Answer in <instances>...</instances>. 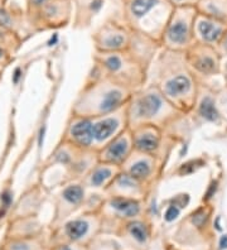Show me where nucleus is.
<instances>
[{
	"label": "nucleus",
	"instance_id": "obj_1",
	"mask_svg": "<svg viewBox=\"0 0 227 250\" xmlns=\"http://www.w3.org/2000/svg\"><path fill=\"white\" fill-rule=\"evenodd\" d=\"M154 85L166 100L187 114L196 104V81L185 52L161 48L148 71V83Z\"/></svg>",
	"mask_w": 227,
	"mask_h": 250
},
{
	"label": "nucleus",
	"instance_id": "obj_2",
	"mask_svg": "<svg viewBox=\"0 0 227 250\" xmlns=\"http://www.w3.org/2000/svg\"><path fill=\"white\" fill-rule=\"evenodd\" d=\"M133 92L106 77L94 63L71 109V114L96 119L129 103Z\"/></svg>",
	"mask_w": 227,
	"mask_h": 250
},
{
	"label": "nucleus",
	"instance_id": "obj_3",
	"mask_svg": "<svg viewBox=\"0 0 227 250\" xmlns=\"http://www.w3.org/2000/svg\"><path fill=\"white\" fill-rule=\"evenodd\" d=\"M126 113L129 129L138 128L140 125H154L173 139L174 125L186 115L150 83L133 92L126 105Z\"/></svg>",
	"mask_w": 227,
	"mask_h": 250
},
{
	"label": "nucleus",
	"instance_id": "obj_4",
	"mask_svg": "<svg viewBox=\"0 0 227 250\" xmlns=\"http://www.w3.org/2000/svg\"><path fill=\"white\" fill-rule=\"evenodd\" d=\"M121 18L131 31L161 43L162 34L173 12L166 0H121Z\"/></svg>",
	"mask_w": 227,
	"mask_h": 250
},
{
	"label": "nucleus",
	"instance_id": "obj_5",
	"mask_svg": "<svg viewBox=\"0 0 227 250\" xmlns=\"http://www.w3.org/2000/svg\"><path fill=\"white\" fill-rule=\"evenodd\" d=\"M94 63L106 77L131 92L148 83V71L127 52H95Z\"/></svg>",
	"mask_w": 227,
	"mask_h": 250
},
{
	"label": "nucleus",
	"instance_id": "obj_6",
	"mask_svg": "<svg viewBox=\"0 0 227 250\" xmlns=\"http://www.w3.org/2000/svg\"><path fill=\"white\" fill-rule=\"evenodd\" d=\"M196 6L174 8L162 34L161 46L164 49L186 52L196 43L194 21L197 17Z\"/></svg>",
	"mask_w": 227,
	"mask_h": 250
},
{
	"label": "nucleus",
	"instance_id": "obj_7",
	"mask_svg": "<svg viewBox=\"0 0 227 250\" xmlns=\"http://www.w3.org/2000/svg\"><path fill=\"white\" fill-rule=\"evenodd\" d=\"M133 31L123 21L115 17L106 19L92 34L95 52H126L130 46Z\"/></svg>",
	"mask_w": 227,
	"mask_h": 250
},
{
	"label": "nucleus",
	"instance_id": "obj_8",
	"mask_svg": "<svg viewBox=\"0 0 227 250\" xmlns=\"http://www.w3.org/2000/svg\"><path fill=\"white\" fill-rule=\"evenodd\" d=\"M130 130L133 134L134 150L158 157L165 162L174 143L172 137L154 125H140Z\"/></svg>",
	"mask_w": 227,
	"mask_h": 250
},
{
	"label": "nucleus",
	"instance_id": "obj_9",
	"mask_svg": "<svg viewBox=\"0 0 227 250\" xmlns=\"http://www.w3.org/2000/svg\"><path fill=\"white\" fill-rule=\"evenodd\" d=\"M29 14L32 16V23L38 31L64 28L72 21V0H49L40 9Z\"/></svg>",
	"mask_w": 227,
	"mask_h": 250
},
{
	"label": "nucleus",
	"instance_id": "obj_10",
	"mask_svg": "<svg viewBox=\"0 0 227 250\" xmlns=\"http://www.w3.org/2000/svg\"><path fill=\"white\" fill-rule=\"evenodd\" d=\"M164 165L165 162L158 157L134 150L121 167V171L126 172L131 177L153 188L163 174Z\"/></svg>",
	"mask_w": 227,
	"mask_h": 250
},
{
	"label": "nucleus",
	"instance_id": "obj_11",
	"mask_svg": "<svg viewBox=\"0 0 227 250\" xmlns=\"http://www.w3.org/2000/svg\"><path fill=\"white\" fill-rule=\"evenodd\" d=\"M126 105L94 119V149L96 152L129 128Z\"/></svg>",
	"mask_w": 227,
	"mask_h": 250
},
{
	"label": "nucleus",
	"instance_id": "obj_12",
	"mask_svg": "<svg viewBox=\"0 0 227 250\" xmlns=\"http://www.w3.org/2000/svg\"><path fill=\"white\" fill-rule=\"evenodd\" d=\"M186 60L192 70L202 76H212L220 72V57L215 47L194 43L191 48L185 52Z\"/></svg>",
	"mask_w": 227,
	"mask_h": 250
},
{
	"label": "nucleus",
	"instance_id": "obj_13",
	"mask_svg": "<svg viewBox=\"0 0 227 250\" xmlns=\"http://www.w3.org/2000/svg\"><path fill=\"white\" fill-rule=\"evenodd\" d=\"M61 141L80 149H94V119L71 114Z\"/></svg>",
	"mask_w": 227,
	"mask_h": 250
},
{
	"label": "nucleus",
	"instance_id": "obj_14",
	"mask_svg": "<svg viewBox=\"0 0 227 250\" xmlns=\"http://www.w3.org/2000/svg\"><path fill=\"white\" fill-rule=\"evenodd\" d=\"M134 152L133 134L129 128L97 150V159L121 168Z\"/></svg>",
	"mask_w": 227,
	"mask_h": 250
},
{
	"label": "nucleus",
	"instance_id": "obj_15",
	"mask_svg": "<svg viewBox=\"0 0 227 250\" xmlns=\"http://www.w3.org/2000/svg\"><path fill=\"white\" fill-rule=\"evenodd\" d=\"M151 189H153L151 187L135 180L134 177H131L130 174H127L126 172L120 171L116 174L114 181L110 183V186L106 188L103 195L120 196V197L135 198V200L145 201V198L150 195Z\"/></svg>",
	"mask_w": 227,
	"mask_h": 250
},
{
	"label": "nucleus",
	"instance_id": "obj_16",
	"mask_svg": "<svg viewBox=\"0 0 227 250\" xmlns=\"http://www.w3.org/2000/svg\"><path fill=\"white\" fill-rule=\"evenodd\" d=\"M161 48V43L158 42V41L153 40V38L145 36V34L133 31L130 46H129L126 52L135 61L139 62L146 71H149V67L151 66V63H153L154 58L159 53Z\"/></svg>",
	"mask_w": 227,
	"mask_h": 250
},
{
	"label": "nucleus",
	"instance_id": "obj_17",
	"mask_svg": "<svg viewBox=\"0 0 227 250\" xmlns=\"http://www.w3.org/2000/svg\"><path fill=\"white\" fill-rule=\"evenodd\" d=\"M120 171L121 168L116 167V166L97 161L96 165L86 173L85 177L82 178L81 183L87 192L105 193L106 188L110 186V183L114 181L116 174Z\"/></svg>",
	"mask_w": 227,
	"mask_h": 250
},
{
	"label": "nucleus",
	"instance_id": "obj_18",
	"mask_svg": "<svg viewBox=\"0 0 227 250\" xmlns=\"http://www.w3.org/2000/svg\"><path fill=\"white\" fill-rule=\"evenodd\" d=\"M198 12V10H197ZM227 31V24L205 14L197 13L194 21V40L207 46H217Z\"/></svg>",
	"mask_w": 227,
	"mask_h": 250
},
{
	"label": "nucleus",
	"instance_id": "obj_19",
	"mask_svg": "<svg viewBox=\"0 0 227 250\" xmlns=\"http://www.w3.org/2000/svg\"><path fill=\"white\" fill-rule=\"evenodd\" d=\"M143 208H144V201L142 200L106 195L100 206L103 211H110L115 217L127 221L138 219V216H140L143 212Z\"/></svg>",
	"mask_w": 227,
	"mask_h": 250
},
{
	"label": "nucleus",
	"instance_id": "obj_20",
	"mask_svg": "<svg viewBox=\"0 0 227 250\" xmlns=\"http://www.w3.org/2000/svg\"><path fill=\"white\" fill-rule=\"evenodd\" d=\"M87 198V191L81 183V181L66 183L61 186L57 193V208L62 212L66 210L75 211L76 208L83 206Z\"/></svg>",
	"mask_w": 227,
	"mask_h": 250
},
{
	"label": "nucleus",
	"instance_id": "obj_21",
	"mask_svg": "<svg viewBox=\"0 0 227 250\" xmlns=\"http://www.w3.org/2000/svg\"><path fill=\"white\" fill-rule=\"evenodd\" d=\"M72 27L75 29H86L91 27L95 17L103 8L105 0H72Z\"/></svg>",
	"mask_w": 227,
	"mask_h": 250
},
{
	"label": "nucleus",
	"instance_id": "obj_22",
	"mask_svg": "<svg viewBox=\"0 0 227 250\" xmlns=\"http://www.w3.org/2000/svg\"><path fill=\"white\" fill-rule=\"evenodd\" d=\"M92 229V221L87 216H80L77 219H72L67 221L63 226L64 236L70 241H80L87 236L88 232Z\"/></svg>",
	"mask_w": 227,
	"mask_h": 250
},
{
	"label": "nucleus",
	"instance_id": "obj_23",
	"mask_svg": "<svg viewBox=\"0 0 227 250\" xmlns=\"http://www.w3.org/2000/svg\"><path fill=\"white\" fill-rule=\"evenodd\" d=\"M196 8L201 14L227 24V0H200Z\"/></svg>",
	"mask_w": 227,
	"mask_h": 250
},
{
	"label": "nucleus",
	"instance_id": "obj_24",
	"mask_svg": "<svg viewBox=\"0 0 227 250\" xmlns=\"http://www.w3.org/2000/svg\"><path fill=\"white\" fill-rule=\"evenodd\" d=\"M126 230L139 244H145L149 239V228L142 220H131L126 223Z\"/></svg>",
	"mask_w": 227,
	"mask_h": 250
},
{
	"label": "nucleus",
	"instance_id": "obj_25",
	"mask_svg": "<svg viewBox=\"0 0 227 250\" xmlns=\"http://www.w3.org/2000/svg\"><path fill=\"white\" fill-rule=\"evenodd\" d=\"M198 114L201 115L202 119H205L206 122L216 123L220 119V114L217 111V107H216L215 100L211 98V96H205V98L201 100V103L198 104Z\"/></svg>",
	"mask_w": 227,
	"mask_h": 250
},
{
	"label": "nucleus",
	"instance_id": "obj_26",
	"mask_svg": "<svg viewBox=\"0 0 227 250\" xmlns=\"http://www.w3.org/2000/svg\"><path fill=\"white\" fill-rule=\"evenodd\" d=\"M13 55L10 53V51L4 46L3 43L0 42V66H4L5 67L6 64L12 61Z\"/></svg>",
	"mask_w": 227,
	"mask_h": 250
},
{
	"label": "nucleus",
	"instance_id": "obj_27",
	"mask_svg": "<svg viewBox=\"0 0 227 250\" xmlns=\"http://www.w3.org/2000/svg\"><path fill=\"white\" fill-rule=\"evenodd\" d=\"M173 8H182V6H197L200 0H166Z\"/></svg>",
	"mask_w": 227,
	"mask_h": 250
},
{
	"label": "nucleus",
	"instance_id": "obj_28",
	"mask_svg": "<svg viewBox=\"0 0 227 250\" xmlns=\"http://www.w3.org/2000/svg\"><path fill=\"white\" fill-rule=\"evenodd\" d=\"M49 0H28V8H29V13H33L38 10L41 6L44 5Z\"/></svg>",
	"mask_w": 227,
	"mask_h": 250
},
{
	"label": "nucleus",
	"instance_id": "obj_29",
	"mask_svg": "<svg viewBox=\"0 0 227 250\" xmlns=\"http://www.w3.org/2000/svg\"><path fill=\"white\" fill-rule=\"evenodd\" d=\"M217 46L220 47V49H221L222 52L227 53V31L226 33H225V36L222 37V40L220 41V43H218Z\"/></svg>",
	"mask_w": 227,
	"mask_h": 250
},
{
	"label": "nucleus",
	"instance_id": "obj_30",
	"mask_svg": "<svg viewBox=\"0 0 227 250\" xmlns=\"http://www.w3.org/2000/svg\"><path fill=\"white\" fill-rule=\"evenodd\" d=\"M177 215H178V210H177V208H170V210L166 212V220L170 221V220L176 219Z\"/></svg>",
	"mask_w": 227,
	"mask_h": 250
},
{
	"label": "nucleus",
	"instance_id": "obj_31",
	"mask_svg": "<svg viewBox=\"0 0 227 250\" xmlns=\"http://www.w3.org/2000/svg\"><path fill=\"white\" fill-rule=\"evenodd\" d=\"M56 250H76V249L70 244H62L60 245V247L56 248Z\"/></svg>",
	"mask_w": 227,
	"mask_h": 250
},
{
	"label": "nucleus",
	"instance_id": "obj_32",
	"mask_svg": "<svg viewBox=\"0 0 227 250\" xmlns=\"http://www.w3.org/2000/svg\"><path fill=\"white\" fill-rule=\"evenodd\" d=\"M220 247H221V249H227V235H225V236H222L221 238Z\"/></svg>",
	"mask_w": 227,
	"mask_h": 250
},
{
	"label": "nucleus",
	"instance_id": "obj_33",
	"mask_svg": "<svg viewBox=\"0 0 227 250\" xmlns=\"http://www.w3.org/2000/svg\"><path fill=\"white\" fill-rule=\"evenodd\" d=\"M4 71V66H0V77H1V73H3Z\"/></svg>",
	"mask_w": 227,
	"mask_h": 250
},
{
	"label": "nucleus",
	"instance_id": "obj_34",
	"mask_svg": "<svg viewBox=\"0 0 227 250\" xmlns=\"http://www.w3.org/2000/svg\"><path fill=\"white\" fill-rule=\"evenodd\" d=\"M120 1H121V0H120Z\"/></svg>",
	"mask_w": 227,
	"mask_h": 250
}]
</instances>
